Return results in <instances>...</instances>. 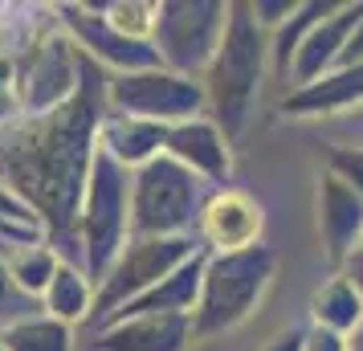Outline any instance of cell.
<instances>
[{
  "label": "cell",
  "instance_id": "ba28073f",
  "mask_svg": "<svg viewBox=\"0 0 363 351\" xmlns=\"http://www.w3.org/2000/svg\"><path fill=\"white\" fill-rule=\"evenodd\" d=\"M106 102L115 115L147 118L160 127H176L184 118L208 115V99H204V82L200 78H184L172 69H139V74H111L106 82Z\"/></svg>",
  "mask_w": 363,
  "mask_h": 351
},
{
  "label": "cell",
  "instance_id": "f1b7e54d",
  "mask_svg": "<svg viewBox=\"0 0 363 351\" xmlns=\"http://www.w3.org/2000/svg\"><path fill=\"white\" fill-rule=\"evenodd\" d=\"M0 221H9V225H33V229H45L33 208L21 201L13 188H4V184H0Z\"/></svg>",
  "mask_w": 363,
  "mask_h": 351
},
{
  "label": "cell",
  "instance_id": "52a82bcc",
  "mask_svg": "<svg viewBox=\"0 0 363 351\" xmlns=\"http://www.w3.org/2000/svg\"><path fill=\"white\" fill-rule=\"evenodd\" d=\"M200 250L204 245L196 237H131L127 250L118 253V262L111 266V274L94 290V311H90L94 331L106 327L127 302L143 299L151 286H160L172 269H180Z\"/></svg>",
  "mask_w": 363,
  "mask_h": 351
},
{
  "label": "cell",
  "instance_id": "e0dca14e",
  "mask_svg": "<svg viewBox=\"0 0 363 351\" xmlns=\"http://www.w3.org/2000/svg\"><path fill=\"white\" fill-rule=\"evenodd\" d=\"M164 143H167V127L147 123V118H131V115H115L111 111L99 127V147L115 164L127 167V172H139L143 164L160 160L164 155Z\"/></svg>",
  "mask_w": 363,
  "mask_h": 351
},
{
  "label": "cell",
  "instance_id": "484cf974",
  "mask_svg": "<svg viewBox=\"0 0 363 351\" xmlns=\"http://www.w3.org/2000/svg\"><path fill=\"white\" fill-rule=\"evenodd\" d=\"M21 118V94H17V57L0 50V127Z\"/></svg>",
  "mask_w": 363,
  "mask_h": 351
},
{
  "label": "cell",
  "instance_id": "83f0119b",
  "mask_svg": "<svg viewBox=\"0 0 363 351\" xmlns=\"http://www.w3.org/2000/svg\"><path fill=\"white\" fill-rule=\"evenodd\" d=\"M249 4H253V17H257V25H262L265 33L281 29L298 9V0H249Z\"/></svg>",
  "mask_w": 363,
  "mask_h": 351
},
{
  "label": "cell",
  "instance_id": "4fadbf2b",
  "mask_svg": "<svg viewBox=\"0 0 363 351\" xmlns=\"http://www.w3.org/2000/svg\"><path fill=\"white\" fill-rule=\"evenodd\" d=\"M164 155H172V160L184 164L188 172H196L204 184L229 188L225 180H229V172H233V143L208 115L184 118L176 127H167Z\"/></svg>",
  "mask_w": 363,
  "mask_h": 351
},
{
  "label": "cell",
  "instance_id": "2e32d148",
  "mask_svg": "<svg viewBox=\"0 0 363 351\" xmlns=\"http://www.w3.org/2000/svg\"><path fill=\"white\" fill-rule=\"evenodd\" d=\"M363 106V66H339L311 86H294L281 99V115L294 118H327Z\"/></svg>",
  "mask_w": 363,
  "mask_h": 351
},
{
  "label": "cell",
  "instance_id": "3957f363",
  "mask_svg": "<svg viewBox=\"0 0 363 351\" xmlns=\"http://www.w3.org/2000/svg\"><path fill=\"white\" fill-rule=\"evenodd\" d=\"M274 274H278V253L269 250L265 241L253 245V250H237V253H208L200 302L192 311L196 343L237 331L269 294Z\"/></svg>",
  "mask_w": 363,
  "mask_h": 351
},
{
  "label": "cell",
  "instance_id": "cb8c5ba5",
  "mask_svg": "<svg viewBox=\"0 0 363 351\" xmlns=\"http://www.w3.org/2000/svg\"><path fill=\"white\" fill-rule=\"evenodd\" d=\"M33 315H45V311H41V302L29 299V294L13 282L9 266L0 262V331H4V327H13V323H21V318H33Z\"/></svg>",
  "mask_w": 363,
  "mask_h": 351
},
{
  "label": "cell",
  "instance_id": "f546056e",
  "mask_svg": "<svg viewBox=\"0 0 363 351\" xmlns=\"http://www.w3.org/2000/svg\"><path fill=\"white\" fill-rule=\"evenodd\" d=\"M302 351H351V339L339 331H327V327L306 323L302 327Z\"/></svg>",
  "mask_w": 363,
  "mask_h": 351
},
{
  "label": "cell",
  "instance_id": "d6986e66",
  "mask_svg": "<svg viewBox=\"0 0 363 351\" xmlns=\"http://www.w3.org/2000/svg\"><path fill=\"white\" fill-rule=\"evenodd\" d=\"M330 13H335L330 0H306V4H298L294 17L286 21L281 29L269 33V69H274V78L290 82V69H294V57H298V50H302V41H306L314 25L327 21Z\"/></svg>",
  "mask_w": 363,
  "mask_h": 351
},
{
  "label": "cell",
  "instance_id": "e575fe53",
  "mask_svg": "<svg viewBox=\"0 0 363 351\" xmlns=\"http://www.w3.org/2000/svg\"><path fill=\"white\" fill-rule=\"evenodd\" d=\"M0 351H4V343H0Z\"/></svg>",
  "mask_w": 363,
  "mask_h": 351
},
{
  "label": "cell",
  "instance_id": "7c38bea8",
  "mask_svg": "<svg viewBox=\"0 0 363 351\" xmlns=\"http://www.w3.org/2000/svg\"><path fill=\"white\" fill-rule=\"evenodd\" d=\"M314 213H318V241H323V257H327L330 274L347 266V257L363 250V201L335 176L318 180L314 192Z\"/></svg>",
  "mask_w": 363,
  "mask_h": 351
},
{
  "label": "cell",
  "instance_id": "d6a6232c",
  "mask_svg": "<svg viewBox=\"0 0 363 351\" xmlns=\"http://www.w3.org/2000/svg\"><path fill=\"white\" fill-rule=\"evenodd\" d=\"M339 274H343L347 282H351V286H355V290L363 294V250H355V253H351V257H347V266L339 269Z\"/></svg>",
  "mask_w": 363,
  "mask_h": 351
},
{
  "label": "cell",
  "instance_id": "1f68e13d",
  "mask_svg": "<svg viewBox=\"0 0 363 351\" xmlns=\"http://www.w3.org/2000/svg\"><path fill=\"white\" fill-rule=\"evenodd\" d=\"M339 66H363V21L355 25V33H351V41H347V53Z\"/></svg>",
  "mask_w": 363,
  "mask_h": 351
},
{
  "label": "cell",
  "instance_id": "5b68a950",
  "mask_svg": "<svg viewBox=\"0 0 363 351\" xmlns=\"http://www.w3.org/2000/svg\"><path fill=\"white\" fill-rule=\"evenodd\" d=\"M204 180L196 172L160 155L131 172V237H196L204 213Z\"/></svg>",
  "mask_w": 363,
  "mask_h": 351
},
{
  "label": "cell",
  "instance_id": "ac0fdd59",
  "mask_svg": "<svg viewBox=\"0 0 363 351\" xmlns=\"http://www.w3.org/2000/svg\"><path fill=\"white\" fill-rule=\"evenodd\" d=\"M311 323L351 339L363 327V294L347 282L343 274H330L327 282L311 294Z\"/></svg>",
  "mask_w": 363,
  "mask_h": 351
},
{
  "label": "cell",
  "instance_id": "277c9868",
  "mask_svg": "<svg viewBox=\"0 0 363 351\" xmlns=\"http://www.w3.org/2000/svg\"><path fill=\"white\" fill-rule=\"evenodd\" d=\"M78 237H82V269L99 290L102 278L118 262V253L131 241V172L115 164L102 147L94 155L90 180H86Z\"/></svg>",
  "mask_w": 363,
  "mask_h": 351
},
{
  "label": "cell",
  "instance_id": "ffe728a7",
  "mask_svg": "<svg viewBox=\"0 0 363 351\" xmlns=\"http://www.w3.org/2000/svg\"><path fill=\"white\" fill-rule=\"evenodd\" d=\"M41 311L53 315V318H62L66 327L90 323V311H94V282L86 278V269L62 262V269L53 274L50 290L41 294Z\"/></svg>",
  "mask_w": 363,
  "mask_h": 351
},
{
  "label": "cell",
  "instance_id": "9a60e30c",
  "mask_svg": "<svg viewBox=\"0 0 363 351\" xmlns=\"http://www.w3.org/2000/svg\"><path fill=\"white\" fill-rule=\"evenodd\" d=\"M359 21H363V0L335 4V13L327 21H318L311 29V37L302 41V50L294 57V69H290V90L294 86H311L323 74L339 69V62H343V53H347V41H351Z\"/></svg>",
  "mask_w": 363,
  "mask_h": 351
},
{
  "label": "cell",
  "instance_id": "30bf717a",
  "mask_svg": "<svg viewBox=\"0 0 363 351\" xmlns=\"http://www.w3.org/2000/svg\"><path fill=\"white\" fill-rule=\"evenodd\" d=\"M57 17H62V29L66 37L86 53V57H94L102 69H115V74H139V69H155L160 66V53L155 45L147 41H131V37H123L106 21L102 13V4H57Z\"/></svg>",
  "mask_w": 363,
  "mask_h": 351
},
{
  "label": "cell",
  "instance_id": "7a4b0ae2",
  "mask_svg": "<svg viewBox=\"0 0 363 351\" xmlns=\"http://www.w3.org/2000/svg\"><path fill=\"white\" fill-rule=\"evenodd\" d=\"M265 74H274L269 69V33L257 25L249 0H233L225 41L216 50L213 66L200 78L204 99H208V118L229 135V143H237L257 115Z\"/></svg>",
  "mask_w": 363,
  "mask_h": 351
},
{
  "label": "cell",
  "instance_id": "d4e9b609",
  "mask_svg": "<svg viewBox=\"0 0 363 351\" xmlns=\"http://www.w3.org/2000/svg\"><path fill=\"white\" fill-rule=\"evenodd\" d=\"M327 172L335 176V180H343V184L363 201V147L335 143V147L327 151Z\"/></svg>",
  "mask_w": 363,
  "mask_h": 351
},
{
  "label": "cell",
  "instance_id": "6da1fadb",
  "mask_svg": "<svg viewBox=\"0 0 363 351\" xmlns=\"http://www.w3.org/2000/svg\"><path fill=\"white\" fill-rule=\"evenodd\" d=\"M111 74L82 53L78 94L41 118H17L0 127V184L13 188L45 225L50 250L82 269V201L99 155V127L111 115Z\"/></svg>",
  "mask_w": 363,
  "mask_h": 351
},
{
  "label": "cell",
  "instance_id": "44dd1931",
  "mask_svg": "<svg viewBox=\"0 0 363 351\" xmlns=\"http://www.w3.org/2000/svg\"><path fill=\"white\" fill-rule=\"evenodd\" d=\"M0 343L4 351H74V327H66L53 315H33L4 327Z\"/></svg>",
  "mask_w": 363,
  "mask_h": 351
},
{
  "label": "cell",
  "instance_id": "8992f818",
  "mask_svg": "<svg viewBox=\"0 0 363 351\" xmlns=\"http://www.w3.org/2000/svg\"><path fill=\"white\" fill-rule=\"evenodd\" d=\"M229 4L233 0H160V17L151 33L160 66L184 78H204L225 41Z\"/></svg>",
  "mask_w": 363,
  "mask_h": 351
},
{
  "label": "cell",
  "instance_id": "603a6c76",
  "mask_svg": "<svg viewBox=\"0 0 363 351\" xmlns=\"http://www.w3.org/2000/svg\"><path fill=\"white\" fill-rule=\"evenodd\" d=\"M102 13H106V21H111L123 37H131V41H147L151 45L160 4H151V0H111V4H102Z\"/></svg>",
  "mask_w": 363,
  "mask_h": 351
},
{
  "label": "cell",
  "instance_id": "5bb4252c",
  "mask_svg": "<svg viewBox=\"0 0 363 351\" xmlns=\"http://www.w3.org/2000/svg\"><path fill=\"white\" fill-rule=\"evenodd\" d=\"M192 315H139L94 331L90 351H192Z\"/></svg>",
  "mask_w": 363,
  "mask_h": 351
},
{
  "label": "cell",
  "instance_id": "836d02e7",
  "mask_svg": "<svg viewBox=\"0 0 363 351\" xmlns=\"http://www.w3.org/2000/svg\"><path fill=\"white\" fill-rule=\"evenodd\" d=\"M351 351H363V327L355 335H351Z\"/></svg>",
  "mask_w": 363,
  "mask_h": 351
},
{
  "label": "cell",
  "instance_id": "8fae6325",
  "mask_svg": "<svg viewBox=\"0 0 363 351\" xmlns=\"http://www.w3.org/2000/svg\"><path fill=\"white\" fill-rule=\"evenodd\" d=\"M262 229H265V208L257 196H249L241 188H216L204 201L196 241L208 253H237L262 245Z\"/></svg>",
  "mask_w": 363,
  "mask_h": 351
},
{
  "label": "cell",
  "instance_id": "4316f807",
  "mask_svg": "<svg viewBox=\"0 0 363 351\" xmlns=\"http://www.w3.org/2000/svg\"><path fill=\"white\" fill-rule=\"evenodd\" d=\"M45 241V229H33V225H9L0 221V262H9L17 250H29V245H41ZM50 245V241H45Z\"/></svg>",
  "mask_w": 363,
  "mask_h": 351
},
{
  "label": "cell",
  "instance_id": "9c48e42d",
  "mask_svg": "<svg viewBox=\"0 0 363 351\" xmlns=\"http://www.w3.org/2000/svg\"><path fill=\"white\" fill-rule=\"evenodd\" d=\"M82 82V50L66 33L37 37L29 53L17 62V94L21 118H41L66 106Z\"/></svg>",
  "mask_w": 363,
  "mask_h": 351
},
{
  "label": "cell",
  "instance_id": "7402d4cb",
  "mask_svg": "<svg viewBox=\"0 0 363 351\" xmlns=\"http://www.w3.org/2000/svg\"><path fill=\"white\" fill-rule=\"evenodd\" d=\"M9 274H13V282L29 294V299H37L41 302V294L50 290V282H53V274L62 269V257L41 241V245H29V250H17L9 262Z\"/></svg>",
  "mask_w": 363,
  "mask_h": 351
},
{
  "label": "cell",
  "instance_id": "4dcf8cb0",
  "mask_svg": "<svg viewBox=\"0 0 363 351\" xmlns=\"http://www.w3.org/2000/svg\"><path fill=\"white\" fill-rule=\"evenodd\" d=\"M262 351H302V327H286V331H278Z\"/></svg>",
  "mask_w": 363,
  "mask_h": 351
}]
</instances>
